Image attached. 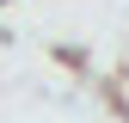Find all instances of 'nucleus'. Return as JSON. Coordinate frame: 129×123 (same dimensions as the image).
<instances>
[{
  "label": "nucleus",
  "mask_w": 129,
  "mask_h": 123,
  "mask_svg": "<svg viewBox=\"0 0 129 123\" xmlns=\"http://www.w3.org/2000/svg\"><path fill=\"white\" fill-rule=\"evenodd\" d=\"M0 6H12V0H0Z\"/></svg>",
  "instance_id": "1"
}]
</instances>
